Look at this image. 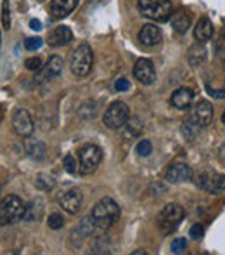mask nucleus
Here are the masks:
<instances>
[{
    "label": "nucleus",
    "mask_w": 225,
    "mask_h": 255,
    "mask_svg": "<svg viewBox=\"0 0 225 255\" xmlns=\"http://www.w3.org/2000/svg\"><path fill=\"white\" fill-rule=\"evenodd\" d=\"M90 219L94 222L95 229L106 231L120 219V207L111 198H102L101 202L94 205L90 212Z\"/></svg>",
    "instance_id": "nucleus-1"
},
{
    "label": "nucleus",
    "mask_w": 225,
    "mask_h": 255,
    "mask_svg": "<svg viewBox=\"0 0 225 255\" xmlns=\"http://www.w3.org/2000/svg\"><path fill=\"white\" fill-rule=\"evenodd\" d=\"M139 10L142 16L149 17L152 21H168L170 16L173 14L170 0H139Z\"/></svg>",
    "instance_id": "nucleus-2"
},
{
    "label": "nucleus",
    "mask_w": 225,
    "mask_h": 255,
    "mask_svg": "<svg viewBox=\"0 0 225 255\" xmlns=\"http://www.w3.org/2000/svg\"><path fill=\"white\" fill-rule=\"evenodd\" d=\"M24 212H26V205L23 203L19 196H5L0 203V222H2V226L16 224L17 221L24 219Z\"/></svg>",
    "instance_id": "nucleus-3"
},
{
    "label": "nucleus",
    "mask_w": 225,
    "mask_h": 255,
    "mask_svg": "<svg viewBox=\"0 0 225 255\" xmlns=\"http://www.w3.org/2000/svg\"><path fill=\"white\" fill-rule=\"evenodd\" d=\"M92 64H94V54H92V49L87 44H81L71 54L70 68L71 73L76 75V77H87L92 70Z\"/></svg>",
    "instance_id": "nucleus-4"
},
{
    "label": "nucleus",
    "mask_w": 225,
    "mask_h": 255,
    "mask_svg": "<svg viewBox=\"0 0 225 255\" xmlns=\"http://www.w3.org/2000/svg\"><path fill=\"white\" fill-rule=\"evenodd\" d=\"M184 208L177 203H168L166 207H163V210L158 215V226L163 233H171L178 228L182 221H184Z\"/></svg>",
    "instance_id": "nucleus-5"
},
{
    "label": "nucleus",
    "mask_w": 225,
    "mask_h": 255,
    "mask_svg": "<svg viewBox=\"0 0 225 255\" xmlns=\"http://www.w3.org/2000/svg\"><path fill=\"white\" fill-rule=\"evenodd\" d=\"M128 120H130V110H128L127 104L121 101L113 103L104 113V125L108 128H111V130L123 128Z\"/></svg>",
    "instance_id": "nucleus-6"
},
{
    "label": "nucleus",
    "mask_w": 225,
    "mask_h": 255,
    "mask_svg": "<svg viewBox=\"0 0 225 255\" xmlns=\"http://www.w3.org/2000/svg\"><path fill=\"white\" fill-rule=\"evenodd\" d=\"M78 158H80V172L83 175L92 174L95 168L101 165L102 161V149L95 144H87L80 149L78 153Z\"/></svg>",
    "instance_id": "nucleus-7"
},
{
    "label": "nucleus",
    "mask_w": 225,
    "mask_h": 255,
    "mask_svg": "<svg viewBox=\"0 0 225 255\" xmlns=\"http://www.w3.org/2000/svg\"><path fill=\"white\" fill-rule=\"evenodd\" d=\"M194 181L199 189L212 193V195H220V193L225 191V175L217 174V172H203Z\"/></svg>",
    "instance_id": "nucleus-8"
},
{
    "label": "nucleus",
    "mask_w": 225,
    "mask_h": 255,
    "mask_svg": "<svg viewBox=\"0 0 225 255\" xmlns=\"http://www.w3.org/2000/svg\"><path fill=\"white\" fill-rule=\"evenodd\" d=\"M212 118H213L212 104H210L208 101H205V99H201V101H198L194 106L191 108L187 120L191 122V124H194L196 127L205 128L212 124Z\"/></svg>",
    "instance_id": "nucleus-9"
},
{
    "label": "nucleus",
    "mask_w": 225,
    "mask_h": 255,
    "mask_svg": "<svg viewBox=\"0 0 225 255\" xmlns=\"http://www.w3.org/2000/svg\"><path fill=\"white\" fill-rule=\"evenodd\" d=\"M12 128L17 135L21 137H30L35 130V125H33V120H31L30 113L23 108L14 111L12 115Z\"/></svg>",
    "instance_id": "nucleus-10"
},
{
    "label": "nucleus",
    "mask_w": 225,
    "mask_h": 255,
    "mask_svg": "<svg viewBox=\"0 0 225 255\" xmlns=\"http://www.w3.org/2000/svg\"><path fill=\"white\" fill-rule=\"evenodd\" d=\"M81 203H83V196H81L80 189L76 188L68 189V191L61 193L59 196V205L68 214H78L81 210Z\"/></svg>",
    "instance_id": "nucleus-11"
},
{
    "label": "nucleus",
    "mask_w": 225,
    "mask_h": 255,
    "mask_svg": "<svg viewBox=\"0 0 225 255\" xmlns=\"http://www.w3.org/2000/svg\"><path fill=\"white\" fill-rule=\"evenodd\" d=\"M134 75L141 84L151 85L152 82L156 80V70H154L152 61L146 59V57L137 59V63H135V66H134Z\"/></svg>",
    "instance_id": "nucleus-12"
},
{
    "label": "nucleus",
    "mask_w": 225,
    "mask_h": 255,
    "mask_svg": "<svg viewBox=\"0 0 225 255\" xmlns=\"http://www.w3.org/2000/svg\"><path fill=\"white\" fill-rule=\"evenodd\" d=\"M192 177V170L187 163H173L166 170V181L171 184H180Z\"/></svg>",
    "instance_id": "nucleus-13"
},
{
    "label": "nucleus",
    "mask_w": 225,
    "mask_h": 255,
    "mask_svg": "<svg viewBox=\"0 0 225 255\" xmlns=\"http://www.w3.org/2000/svg\"><path fill=\"white\" fill-rule=\"evenodd\" d=\"M61 73H63V59H61L59 56H52L51 59L47 61V64L38 71V82L52 80V78L59 77Z\"/></svg>",
    "instance_id": "nucleus-14"
},
{
    "label": "nucleus",
    "mask_w": 225,
    "mask_h": 255,
    "mask_svg": "<svg viewBox=\"0 0 225 255\" xmlns=\"http://www.w3.org/2000/svg\"><path fill=\"white\" fill-rule=\"evenodd\" d=\"M71 40H73V31L68 26H56L54 30L49 33V38H47L49 45H52V47L68 45Z\"/></svg>",
    "instance_id": "nucleus-15"
},
{
    "label": "nucleus",
    "mask_w": 225,
    "mask_h": 255,
    "mask_svg": "<svg viewBox=\"0 0 225 255\" xmlns=\"http://www.w3.org/2000/svg\"><path fill=\"white\" fill-rule=\"evenodd\" d=\"M192 101H194V91L189 87L177 89L173 92V96H171V104L177 110H187V108H191Z\"/></svg>",
    "instance_id": "nucleus-16"
},
{
    "label": "nucleus",
    "mask_w": 225,
    "mask_h": 255,
    "mask_svg": "<svg viewBox=\"0 0 225 255\" xmlns=\"http://www.w3.org/2000/svg\"><path fill=\"white\" fill-rule=\"evenodd\" d=\"M76 5H78V0H52L51 14L54 19H63L68 14L73 12Z\"/></svg>",
    "instance_id": "nucleus-17"
},
{
    "label": "nucleus",
    "mask_w": 225,
    "mask_h": 255,
    "mask_svg": "<svg viewBox=\"0 0 225 255\" xmlns=\"http://www.w3.org/2000/svg\"><path fill=\"white\" fill-rule=\"evenodd\" d=\"M24 151L30 158H33V160L40 161L45 158V154H47V148H45V144L42 141H38V139L35 137H24Z\"/></svg>",
    "instance_id": "nucleus-18"
},
{
    "label": "nucleus",
    "mask_w": 225,
    "mask_h": 255,
    "mask_svg": "<svg viewBox=\"0 0 225 255\" xmlns=\"http://www.w3.org/2000/svg\"><path fill=\"white\" fill-rule=\"evenodd\" d=\"M139 40L144 45H156L161 42V30L154 24H144L139 31Z\"/></svg>",
    "instance_id": "nucleus-19"
},
{
    "label": "nucleus",
    "mask_w": 225,
    "mask_h": 255,
    "mask_svg": "<svg viewBox=\"0 0 225 255\" xmlns=\"http://www.w3.org/2000/svg\"><path fill=\"white\" fill-rule=\"evenodd\" d=\"M194 37H196V40L201 42V44L212 40L213 24H212V21H210L208 17H201V19L198 21V24L194 26Z\"/></svg>",
    "instance_id": "nucleus-20"
},
{
    "label": "nucleus",
    "mask_w": 225,
    "mask_h": 255,
    "mask_svg": "<svg viewBox=\"0 0 225 255\" xmlns=\"http://www.w3.org/2000/svg\"><path fill=\"white\" fill-rule=\"evenodd\" d=\"M171 28H173L175 33H185V31L189 30V26H191V17H189L187 12H184V10H177V12L171 16Z\"/></svg>",
    "instance_id": "nucleus-21"
},
{
    "label": "nucleus",
    "mask_w": 225,
    "mask_h": 255,
    "mask_svg": "<svg viewBox=\"0 0 225 255\" xmlns=\"http://www.w3.org/2000/svg\"><path fill=\"white\" fill-rule=\"evenodd\" d=\"M44 215V200L35 198L28 203L26 212H24V221H38Z\"/></svg>",
    "instance_id": "nucleus-22"
},
{
    "label": "nucleus",
    "mask_w": 225,
    "mask_h": 255,
    "mask_svg": "<svg viewBox=\"0 0 225 255\" xmlns=\"http://www.w3.org/2000/svg\"><path fill=\"white\" fill-rule=\"evenodd\" d=\"M142 130V124L139 118H130V120L127 122V125H125V132H123V137L127 139V141H130V139H135L139 137V134H141Z\"/></svg>",
    "instance_id": "nucleus-23"
},
{
    "label": "nucleus",
    "mask_w": 225,
    "mask_h": 255,
    "mask_svg": "<svg viewBox=\"0 0 225 255\" xmlns=\"http://www.w3.org/2000/svg\"><path fill=\"white\" fill-rule=\"evenodd\" d=\"M205 57H206V49L201 45V42H199V45L191 47V51L187 54V59H189V64H191V66H199V64L205 61Z\"/></svg>",
    "instance_id": "nucleus-24"
},
{
    "label": "nucleus",
    "mask_w": 225,
    "mask_h": 255,
    "mask_svg": "<svg viewBox=\"0 0 225 255\" xmlns=\"http://www.w3.org/2000/svg\"><path fill=\"white\" fill-rule=\"evenodd\" d=\"M199 130H201V128L196 127V125L191 124L189 120H185L184 124H182V134L185 135V139H194L196 135L199 134Z\"/></svg>",
    "instance_id": "nucleus-25"
},
{
    "label": "nucleus",
    "mask_w": 225,
    "mask_h": 255,
    "mask_svg": "<svg viewBox=\"0 0 225 255\" xmlns=\"http://www.w3.org/2000/svg\"><path fill=\"white\" fill-rule=\"evenodd\" d=\"M63 165L66 168V172H70V174H76V170H80V163H78L73 154H66L63 160Z\"/></svg>",
    "instance_id": "nucleus-26"
},
{
    "label": "nucleus",
    "mask_w": 225,
    "mask_h": 255,
    "mask_svg": "<svg viewBox=\"0 0 225 255\" xmlns=\"http://www.w3.org/2000/svg\"><path fill=\"white\" fill-rule=\"evenodd\" d=\"M135 151L141 154V156H149V154L152 153V144H151V141H148V139H142V141L137 144V148H135Z\"/></svg>",
    "instance_id": "nucleus-27"
},
{
    "label": "nucleus",
    "mask_w": 225,
    "mask_h": 255,
    "mask_svg": "<svg viewBox=\"0 0 225 255\" xmlns=\"http://www.w3.org/2000/svg\"><path fill=\"white\" fill-rule=\"evenodd\" d=\"M49 228L51 229H61L64 226V219L61 214H51L49 215V221H47Z\"/></svg>",
    "instance_id": "nucleus-28"
},
{
    "label": "nucleus",
    "mask_w": 225,
    "mask_h": 255,
    "mask_svg": "<svg viewBox=\"0 0 225 255\" xmlns=\"http://www.w3.org/2000/svg\"><path fill=\"white\" fill-rule=\"evenodd\" d=\"M42 44H44V40H42L40 37H30L24 40V47H26L28 51H38V49L42 47Z\"/></svg>",
    "instance_id": "nucleus-29"
},
{
    "label": "nucleus",
    "mask_w": 225,
    "mask_h": 255,
    "mask_svg": "<svg viewBox=\"0 0 225 255\" xmlns=\"http://www.w3.org/2000/svg\"><path fill=\"white\" fill-rule=\"evenodd\" d=\"M187 249V242L184 238H175L171 242V254H184Z\"/></svg>",
    "instance_id": "nucleus-30"
},
{
    "label": "nucleus",
    "mask_w": 225,
    "mask_h": 255,
    "mask_svg": "<svg viewBox=\"0 0 225 255\" xmlns=\"http://www.w3.org/2000/svg\"><path fill=\"white\" fill-rule=\"evenodd\" d=\"M24 68H28L30 71H40L42 70V61L40 57H30V59L24 61Z\"/></svg>",
    "instance_id": "nucleus-31"
},
{
    "label": "nucleus",
    "mask_w": 225,
    "mask_h": 255,
    "mask_svg": "<svg viewBox=\"0 0 225 255\" xmlns=\"http://www.w3.org/2000/svg\"><path fill=\"white\" fill-rule=\"evenodd\" d=\"M37 186H38V188H42V189H52V188H54V179L47 177V175H38Z\"/></svg>",
    "instance_id": "nucleus-32"
},
{
    "label": "nucleus",
    "mask_w": 225,
    "mask_h": 255,
    "mask_svg": "<svg viewBox=\"0 0 225 255\" xmlns=\"http://www.w3.org/2000/svg\"><path fill=\"white\" fill-rule=\"evenodd\" d=\"M114 89H116L118 92H127L128 89H130V82H128L127 78H118V80L114 82Z\"/></svg>",
    "instance_id": "nucleus-33"
},
{
    "label": "nucleus",
    "mask_w": 225,
    "mask_h": 255,
    "mask_svg": "<svg viewBox=\"0 0 225 255\" xmlns=\"http://www.w3.org/2000/svg\"><path fill=\"white\" fill-rule=\"evenodd\" d=\"M203 233H205V229H203L201 224H194L191 228V231H189V235H191L192 240H199L203 236Z\"/></svg>",
    "instance_id": "nucleus-34"
},
{
    "label": "nucleus",
    "mask_w": 225,
    "mask_h": 255,
    "mask_svg": "<svg viewBox=\"0 0 225 255\" xmlns=\"http://www.w3.org/2000/svg\"><path fill=\"white\" fill-rule=\"evenodd\" d=\"M2 26H3V30H9V28H10L9 7H7V5H3V9H2Z\"/></svg>",
    "instance_id": "nucleus-35"
},
{
    "label": "nucleus",
    "mask_w": 225,
    "mask_h": 255,
    "mask_svg": "<svg viewBox=\"0 0 225 255\" xmlns=\"http://www.w3.org/2000/svg\"><path fill=\"white\" fill-rule=\"evenodd\" d=\"M206 91L210 92V94L213 96V98H219V99H224L225 98V91H213L210 85H206Z\"/></svg>",
    "instance_id": "nucleus-36"
},
{
    "label": "nucleus",
    "mask_w": 225,
    "mask_h": 255,
    "mask_svg": "<svg viewBox=\"0 0 225 255\" xmlns=\"http://www.w3.org/2000/svg\"><path fill=\"white\" fill-rule=\"evenodd\" d=\"M30 28H31V30H35V31H40L42 30V23L38 19H31L30 21Z\"/></svg>",
    "instance_id": "nucleus-37"
},
{
    "label": "nucleus",
    "mask_w": 225,
    "mask_h": 255,
    "mask_svg": "<svg viewBox=\"0 0 225 255\" xmlns=\"http://www.w3.org/2000/svg\"><path fill=\"white\" fill-rule=\"evenodd\" d=\"M219 158H220V161H224L225 163V142L220 146V149H219Z\"/></svg>",
    "instance_id": "nucleus-38"
},
{
    "label": "nucleus",
    "mask_w": 225,
    "mask_h": 255,
    "mask_svg": "<svg viewBox=\"0 0 225 255\" xmlns=\"http://www.w3.org/2000/svg\"><path fill=\"white\" fill-rule=\"evenodd\" d=\"M222 122L225 124V111H224V115H222Z\"/></svg>",
    "instance_id": "nucleus-39"
}]
</instances>
